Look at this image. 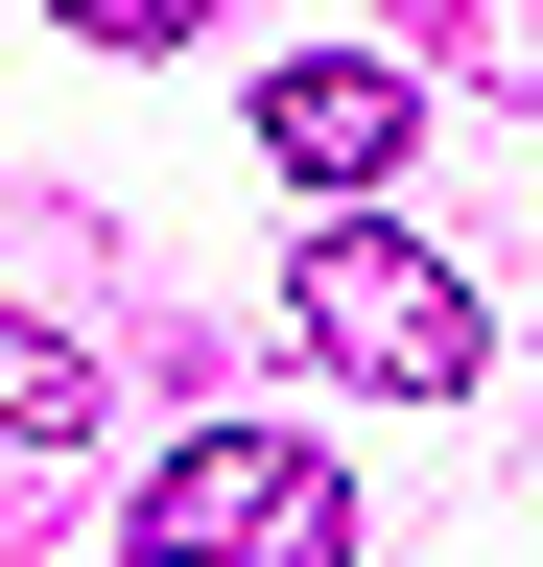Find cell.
Masks as SVG:
<instances>
[{
	"label": "cell",
	"instance_id": "1",
	"mask_svg": "<svg viewBox=\"0 0 543 567\" xmlns=\"http://www.w3.org/2000/svg\"><path fill=\"white\" fill-rule=\"evenodd\" d=\"M143 567H355V473L307 425H189L143 473Z\"/></svg>",
	"mask_w": 543,
	"mask_h": 567
},
{
	"label": "cell",
	"instance_id": "2",
	"mask_svg": "<svg viewBox=\"0 0 543 567\" xmlns=\"http://www.w3.org/2000/svg\"><path fill=\"white\" fill-rule=\"evenodd\" d=\"M284 284H307V354H331V379H378V402H472V354H497V331H472V284L401 237V213H331Z\"/></svg>",
	"mask_w": 543,
	"mask_h": 567
},
{
	"label": "cell",
	"instance_id": "3",
	"mask_svg": "<svg viewBox=\"0 0 543 567\" xmlns=\"http://www.w3.org/2000/svg\"><path fill=\"white\" fill-rule=\"evenodd\" d=\"M260 142H284L307 189H378L401 142H426V71H401V48H284V71H260Z\"/></svg>",
	"mask_w": 543,
	"mask_h": 567
},
{
	"label": "cell",
	"instance_id": "4",
	"mask_svg": "<svg viewBox=\"0 0 543 567\" xmlns=\"http://www.w3.org/2000/svg\"><path fill=\"white\" fill-rule=\"evenodd\" d=\"M0 425H24V450H72V425H95V354L48 331V308H0Z\"/></svg>",
	"mask_w": 543,
	"mask_h": 567
},
{
	"label": "cell",
	"instance_id": "5",
	"mask_svg": "<svg viewBox=\"0 0 543 567\" xmlns=\"http://www.w3.org/2000/svg\"><path fill=\"white\" fill-rule=\"evenodd\" d=\"M449 71H497V95H543V0H401Z\"/></svg>",
	"mask_w": 543,
	"mask_h": 567
},
{
	"label": "cell",
	"instance_id": "6",
	"mask_svg": "<svg viewBox=\"0 0 543 567\" xmlns=\"http://www.w3.org/2000/svg\"><path fill=\"white\" fill-rule=\"evenodd\" d=\"M48 24H72V48H189L213 0H48Z\"/></svg>",
	"mask_w": 543,
	"mask_h": 567
}]
</instances>
